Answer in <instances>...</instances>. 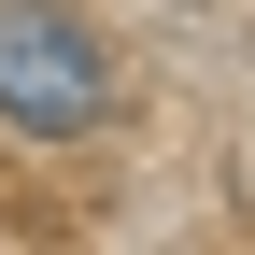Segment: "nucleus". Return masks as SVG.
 <instances>
[{
  "label": "nucleus",
  "mask_w": 255,
  "mask_h": 255,
  "mask_svg": "<svg viewBox=\"0 0 255 255\" xmlns=\"http://www.w3.org/2000/svg\"><path fill=\"white\" fill-rule=\"evenodd\" d=\"M100 114H114V71H100V43H85V14L14 0V14H0V128H28V142H85Z\"/></svg>",
  "instance_id": "1"
}]
</instances>
